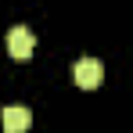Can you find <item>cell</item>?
Wrapping results in <instances>:
<instances>
[{"label":"cell","mask_w":133,"mask_h":133,"mask_svg":"<svg viewBox=\"0 0 133 133\" xmlns=\"http://www.w3.org/2000/svg\"><path fill=\"white\" fill-rule=\"evenodd\" d=\"M0 122H4V133H25L32 126V111L25 104H7L4 115H0Z\"/></svg>","instance_id":"obj_3"},{"label":"cell","mask_w":133,"mask_h":133,"mask_svg":"<svg viewBox=\"0 0 133 133\" xmlns=\"http://www.w3.org/2000/svg\"><path fill=\"white\" fill-rule=\"evenodd\" d=\"M32 50H36V32H32V29L18 25V29L7 32V54H11L15 61H29Z\"/></svg>","instance_id":"obj_1"},{"label":"cell","mask_w":133,"mask_h":133,"mask_svg":"<svg viewBox=\"0 0 133 133\" xmlns=\"http://www.w3.org/2000/svg\"><path fill=\"white\" fill-rule=\"evenodd\" d=\"M72 79H76V87L94 90V87H101V79H104V65L97 58H79L72 65Z\"/></svg>","instance_id":"obj_2"}]
</instances>
